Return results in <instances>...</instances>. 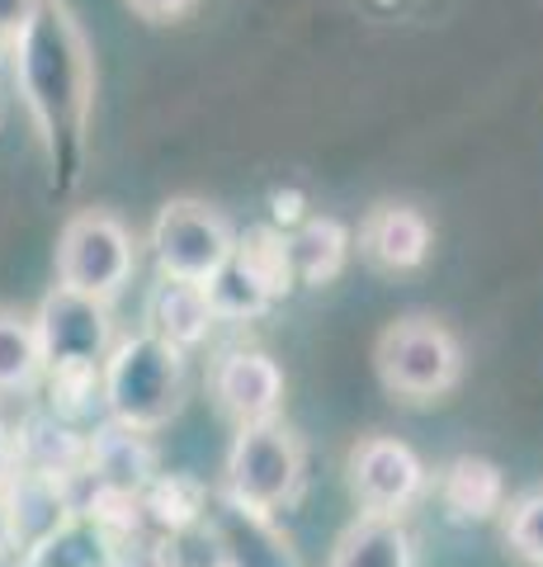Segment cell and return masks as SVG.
<instances>
[{
	"mask_svg": "<svg viewBox=\"0 0 543 567\" xmlns=\"http://www.w3.org/2000/svg\"><path fill=\"white\" fill-rule=\"evenodd\" d=\"M203 502H208V492L199 483H189V477H166V473H156L152 483L137 492V516L152 520L161 535H175V529H189V525H199L203 520Z\"/></svg>",
	"mask_w": 543,
	"mask_h": 567,
	"instance_id": "21",
	"label": "cell"
},
{
	"mask_svg": "<svg viewBox=\"0 0 543 567\" xmlns=\"http://www.w3.org/2000/svg\"><path fill=\"white\" fill-rule=\"evenodd\" d=\"M14 48V85L24 95V110L39 128L48 166L62 185L76 181L85 152V123H91L95 71L85 33L62 0H43L29 29L10 43Z\"/></svg>",
	"mask_w": 543,
	"mask_h": 567,
	"instance_id": "1",
	"label": "cell"
},
{
	"mask_svg": "<svg viewBox=\"0 0 543 567\" xmlns=\"http://www.w3.org/2000/svg\"><path fill=\"white\" fill-rule=\"evenodd\" d=\"M430 473L420 454L397 435H369L349 450V492L359 502V516H397L411 511L426 492Z\"/></svg>",
	"mask_w": 543,
	"mask_h": 567,
	"instance_id": "9",
	"label": "cell"
},
{
	"mask_svg": "<svg viewBox=\"0 0 543 567\" xmlns=\"http://www.w3.org/2000/svg\"><path fill=\"white\" fill-rule=\"evenodd\" d=\"M14 468H20V450H14V425L0 421V487L14 477Z\"/></svg>",
	"mask_w": 543,
	"mask_h": 567,
	"instance_id": "26",
	"label": "cell"
},
{
	"mask_svg": "<svg viewBox=\"0 0 543 567\" xmlns=\"http://www.w3.org/2000/svg\"><path fill=\"white\" fill-rule=\"evenodd\" d=\"M378 374L388 393L407 402H435L445 398L463 374V350L459 341L430 317H411L383 331L378 341Z\"/></svg>",
	"mask_w": 543,
	"mask_h": 567,
	"instance_id": "4",
	"label": "cell"
},
{
	"mask_svg": "<svg viewBox=\"0 0 543 567\" xmlns=\"http://www.w3.org/2000/svg\"><path fill=\"white\" fill-rule=\"evenodd\" d=\"M218 317L208 308L203 284H185V279H161L147 298V331L156 341H166L175 350H199L213 336Z\"/></svg>",
	"mask_w": 543,
	"mask_h": 567,
	"instance_id": "15",
	"label": "cell"
},
{
	"mask_svg": "<svg viewBox=\"0 0 543 567\" xmlns=\"http://www.w3.org/2000/svg\"><path fill=\"white\" fill-rule=\"evenodd\" d=\"M440 502L453 520H492L505 511V473L492 458L459 454L440 468Z\"/></svg>",
	"mask_w": 543,
	"mask_h": 567,
	"instance_id": "18",
	"label": "cell"
},
{
	"mask_svg": "<svg viewBox=\"0 0 543 567\" xmlns=\"http://www.w3.org/2000/svg\"><path fill=\"white\" fill-rule=\"evenodd\" d=\"M297 487H303V445L284 421H251L237 425V440L227 450V496H237L241 506L274 516L279 506H289Z\"/></svg>",
	"mask_w": 543,
	"mask_h": 567,
	"instance_id": "3",
	"label": "cell"
},
{
	"mask_svg": "<svg viewBox=\"0 0 543 567\" xmlns=\"http://www.w3.org/2000/svg\"><path fill=\"white\" fill-rule=\"evenodd\" d=\"M6 502L14 516V535H20V548L39 544L43 535H52L66 516H72V483L33 468H14V477L6 483Z\"/></svg>",
	"mask_w": 543,
	"mask_h": 567,
	"instance_id": "17",
	"label": "cell"
},
{
	"mask_svg": "<svg viewBox=\"0 0 543 567\" xmlns=\"http://www.w3.org/2000/svg\"><path fill=\"white\" fill-rule=\"evenodd\" d=\"M289 289H293V275L284 260V233H251L203 279L208 308H213L218 322H255Z\"/></svg>",
	"mask_w": 543,
	"mask_h": 567,
	"instance_id": "5",
	"label": "cell"
},
{
	"mask_svg": "<svg viewBox=\"0 0 543 567\" xmlns=\"http://www.w3.org/2000/svg\"><path fill=\"white\" fill-rule=\"evenodd\" d=\"M137 270L133 233L114 213H76L58 241V284L109 303Z\"/></svg>",
	"mask_w": 543,
	"mask_h": 567,
	"instance_id": "6",
	"label": "cell"
},
{
	"mask_svg": "<svg viewBox=\"0 0 543 567\" xmlns=\"http://www.w3.org/2000/svg\"><path fill=\"white\" fill-rule=\"evenodd\" d=\"M331 567H416L411 529L397 516H359L341 535Z\"/></svg>",
	"mask_w": 543,
	"mask_h": 567,
	"instance_id": "20",
	"label": "cell"
},
{
	"mask_svg": "<svg viewBox=\"0 0 543 567\" xmlns=\"http://www.w3.org/2000/svg\"><path fill=\"white\" fill-rule=\"evenodd\" d=\"M48 374V406L58 421L66 425H81L85 416L104 412V398H100V364H72V369H43Z\"/></svg>",
	"mask_w": 543,
	"mask_h": 567,
	"instance_id": "23",
	"label": "cell"
},
{
	"mask_svg": "<svg viewBox=\"0 0 543 567\" xmlns=\"http://www.w3.org/2000/svg\"><path fill=\"white\" fill-rule=\"evenodd\" d=\"M133 10H143L147 20H175V14H185L195 0H128Z\"/></svg>",
	"mask_w": 543,
	"mask_h": 567,
	"instance_id": "27",
	"label": "cell"
},
{
	"mask_svg": "<svg viewBox=\"0 0 543 567\" xmlns=\"http://www.w3.org/2000/svg\"><path fill=\"white\" fill-rule=\"evenodd\" d=\"M505 548L524 567H543V492H524L505 506Z\"/></svg>",
	"mask_w": 543,
	"mask_h": 567,
	"instance_id": "24",
	"label": "cell"
},
{
	"mask_svg": "<svg viewBox=\"0 0 543 567\" xmlns=\"http://www.w3.org/2000/svg\"><path fill=\"white\" fill-rule=\"evenodd\" d=\"M0 48H6V43H0Z\"/></svg>",
	"mask_w": 543,
	"mask_h": 567,
	"instance_id": "29",
	"label": "cell"
},
{
	"mask_svg": "<svg viewBox=\"0 0 543 567\" xmlns=\"http://www.w3.org/2000/svg\"><path fill=\"white\" fill-rule=\"evenodd\" d=\"M85 435L81 425H66L52 412H33L20 431H14V450H20V468L62 477V483H76L85 468Z\"/></svg>",
	"mask_w": 543,
	"mask_h": 567,
	"instance_id": "16",
	"label": "cell"
},
{
	"mask_svg": "<svg viewBox=\"0 0 543 567\" xmlns=\"http://www.w3.org/2000/svg\"><path fill=\"white\" fill-rule=\"evenodd\" d=\"M14 548H20V535H14V516H10L6 487H0V558H10Z\"/></svg>",
	"mask_w": 543,
	"mask_h": 567,
	"instance_id": "28",
	"label": "cell"
},
{
	"mask_svg": "<svg viewBox=\"0 0 543 567\" xmlns=\"http://www.w3.org/2000/svg\"><path fill=\"white\" fill-rule=\"evenodd\" d=\"M213 398L237 425L274 421L284 402V369L265 350H227L213 364Z\"/></svg>",
	"mask_w": 543,
	"mask_h": 567,
	"instance_id": "12",
	"label": "cell"
},
{
	"mask_svg": "<svg viewBox=\"0 0 543 567\" xmlns=\"http://www.w3.org/2000/svg\"><path fill=\"white\" fill-rule=\"evenodd\" d=\"M185 350L156 341L152 331H137L114 341V350L100 364V398L104 416L128 425V431H161L185 406Z\"/></svg>",
	"mask_w": 543,
	"mask_h": 567,
	"instance_id": "2",
	"label": "cell"
},
{
	"mask_svg": "<svg viewBox=\"0 0 543 567\" xmlns=\"http://www.w3.org/2000/svg\"><path fill=\"white\" fill-rule=\"evenodd\" d=\"M284 260L293 284H331L349 260V233L336 218H303L284 233Z\"/></svg>",
	"mask_w": 543,
	"mask_h": 567,
	"instance_id": "19",
	"label": "cell"
},
{
	"mask_svg": "<svg viewBox=\"0 0 543 567\" xmlns=\"http://www.w3.org/2000/svg\"><path fill=\"white\" fill-rule=\"evenodd\" d=\"M147 246H152V260L161 270V279L203 284L237 251V233L218 208H208L199 199H170L156 213Z\"/></svg>",
	"mask_w": 543,
	"mask_h": 567,
	"instance_id": "7",
	"label": "cell"
},
{
	"mask_svg": "<svg viewBox=\"0 0 543 567\" xmlns=\"http://www.w3.org/2000/svg\"><path fill=\"white\" fill-rule=\"evenodd\" d=\"M359 251L369 256L378 270L401 275V270H416L426 265L430 256V223L426 213H416L411 204H383L374 208L359 227Z\"/></svg>",
	"mask_w": 543,
	"mask_h": 567,
	"instance_id": "14",
	"label": "cell"
},
{
	"mask_svg": "<svg viewBox=\"0 0 543 567\" xmlns=\"http://www.w3.org/2000/svg\"><path fill=\"white\" fill-rule=\"evenodd\" d=\"M124 563V535L104 520L72 511L52 535L24 548V567H118Z\"/></svg>",
	"mask_w": 543,
	"mask_h": 567,
	"instance_id": "13",
	"label": "cell"
},
{
	"mask_svg": "<svg viewBox=\"0 0 543 567\" xmlns=\"http://www.w3.org/2000/svg\"><path fill=\"white\" fill-rule=\"evenodd\" d=\"M156 477V450L147 431H128V425H100L85 440V468L76 483L91 492H109V496H137Z\"/></svg>",
	"mask_w": 543,
	"mask_h": 567,
	"instance_id": "11",
	"label": "cell"
},
{
	"mask_svg": "<svg viewBox=\"0 0 543 567\" xmlns=\"http://www.w3.org/2000/svg\"><path fill=\"white\" fill-rule=\"evenodd\" d=\"M43 379L39 336L24 312L0 308V393H29Z\"/></svg>",
	"mask_w": 543,
	"mask_h": 567,
	"instance_id": "22",
	"label": "cell"
},
{
	"mask_svg": "<svg viewBox=\"0 0 543 567\" xmlns=\"http://www.w3.org/2000/svg\"><path fill=\"white\" fill-rule=\"evenodd\" d=\"M203 529L213 535L222 567H303L265 511L241 506L227 492H213L203 502Z\"/></svg>",
	"mask_w": 543,
	"mask_h": 567,
	"instance_id": "10",
	"label": "cell"
},
{
	"mask_svg": "<svg viewBox=\"0 0 543 567\" xmlns=\"http://www.w3.org/2000/svg\"><path fill=\"white\" fill-rule=\"evenodd\" d=\"M39 6L43 0H0V43H14L20 39V33L29 29V20L33 14H39Z\"/></svg>",
	"mask_w": 543,
	"mask_h": 567,
	"instance_id": "25",
	"label": "cell"
},
{
	"mask_svg": "<svg viewBox=\"0 0 543 567\" xmlns=\"http://www.w3.org/2000/svg\"><path fill=\"white\" fill-rule=\"evenodd\" d=\"M39 336L43 369H72V364H104L114 350V312L104 298L76 293V289H52L39 312L29 317Z\"/></svg>",
	"mask_w": 543,
	"mask_h": 567,
	"instance_id": "8",
	"label": "cell"
}]
</instances>
